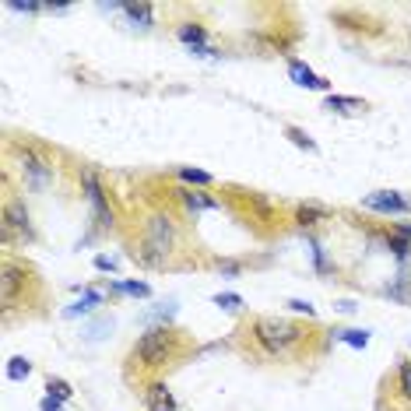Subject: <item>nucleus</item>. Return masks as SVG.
I'll list each match as a JSON object with an SVG mask.
<instances>
[{"mask_svg":"<svg viewBox=\"0 0 411 411\" xmlns=\"http://www.w3.org/2000/svg\"><path fill=\"white\" fill-rule=\"evenodd\" d=\"M176 236H180V232H176L173 214L155 211V214L144 218V239L137 243L134 257H137L144 267H162V264L173 257V250H176Z\"/></svg>","mask_w":411,"mask_h":411,"instance_id":"1","label":"nucleus"},{"mask_svg":"<svg viewBox=\"0 0 411 411\" xmlns=\"http://www.w3.org/2000/svg\"><path fill=\"white\" fill-rule=\"evenodd\" d=\"M183 341H180V330H173L169 323H155L151 330H144L137 341H134V362L144 366V369H158V366H169L176 355H180Z\"/></svg>","mask_w":411,"mask_h":411,"instance_id":"2","label":"nucleus"},{"mask_svg":"<svg viewBox=\"0 0 411 411\" xmlns=\"http://www.w3.org/2000/svg\"><path fill=\"white\" fill-rule=\"evenodd\" d=\"M253 341H257V348L264 352V355H271V359H282V355H289L292 348H299L303 345V327H296L292 320H282V316H260L257 323H253Z\"/></svg>","mask_w":411,"mask_h":411,"instance_id":"3","label":"nucleus"},{"mask_svg":"<svg viewBox=\"0 0 411 411\" xmlns=\"http://www.w3.org/2000/svg\"><path fill=\"white\" fill-rule=\"evenodd\" d=\"M81 190H85V201H88V207H92L95 232H109V228L116 225V214H112V207H109L103 180H99L92 169H81Z\"/></svg>","mask_w":411,"mask_h":411,"instance_id":"4","label":"nucleus"},{"mask_svg":"<svg viewBox=\"0 0 411 411\" xmlns=\"http://www.w3.org/2000/svg\"><path fill=\"white\" fill-rule=\"evenodd\" d=\"M18 158H21V173H25V183L32 190H42L53 183V166L32 148V144H18Z\"/></svg>","mask_w":411,"mask_h":411,"instance_id":"5","label":"nucleus"},{"mask_svg":"<svg viewBox=\"0 0 411 411\" xmlns=\"http://www.w3.org/2000/svg\"><path fill=\"white\" fill-rule=\"evenodd\" d=\"M21 236L25 243H35V225L28 218V207L21 201H7L4 204V243H11V236Z\"/></svg>","mask_w":411,"mask_h":411,"instance_id":"6","label":"nucleus"},{"mask_svg":"<svg viewBox=\"0 0 411 411\" xmlns=\"http://www.w3.org/2000/svg\"><path fill=\"white\" fill-rule=\"evenodd\" d=\"M362 207L366 211H376V214H408L411 201L401 197L398 190H376V194H366L362 197Z\"/></svg>","mask_w":411,"mask_h":411,"instance_id":"7","label":"nucleus"},{"mask_svg":"<svg viewBox=\"0 0 411 411\" xmlns=\"http://www.w3.org/2000/svg\"><path fill=\"white\" fill-rule=\"evenodd\" d=\"M28 285V271L14 260H4V274H0V299H4V309L14 306L18 292Z\"/></svg>","mask_w":411,"mask_h":411,"instance_id":"8","label":"nucleus"},{"mask_svg":"<svg viewBox=\"0 0 411 411\" xmlns=\"http://www.w3.org/2000/svg\"><path fill=\"white\" fill-rule=\"evenodd\" d=\"M289 78L299 85V88H313V92H327V81L316 74V71H309L303 60H289Z\"/></svg>","mask_w":411,"mask_h":411,"instance_id":"9","label":"nucleus"},{"mask_svg":"<svg viewBox=\"0 0 411 411\" xmlns=\"http://www.w3.org/2000/svg\"><path fill=\"white\" fill-rule=\"evenodd\" d=\"M144 405H148V411H176V398L166 383H151L144 394Z\"/></svg>","mask_w":411,"mask_h":411,"instance_id":"10","label":"nucleus"},{"mask_svg":"<svg viewBox=\"0 0 411 411\" xmlns=\"http://www.w3.org/2000/svg\"><path fill=\"white\" fill-rule=\"evenodd\" d=\"M123 14L134 28H151L155 25V7L151 4H123Z\"/></svg>","mask_w":411,"mask_h":411,"instance_id":"11","label":"nucleus"},{"mask_svg":"<svg viewBox=\"0 0 411 411\" xmlns=\"http://www.w3.org/2000/svg\"><path fill=\"white\" fill-rule=\"evenodd\" d=\"M105 303V292H99V289H85V296L74 303V306L64 309V316H85V313H92L95 306H103Z\"/></svg>","mask_w":411,"mask_h":411,"instance_id":"12","label":"nucleus"},{"mask_svg":"<svg viewBox=\"0 0 411 411\" xmlns=\"http://www.w3.org/2000/svg\"><path fill=\"white\" fill-rule=\"evenodd\" d=\"M190 50H204L207 46V32H204V25H197V21H187V25H180V32H176Z\"/></svg>","mask_w":411,"mask_h":411,"instance_id":"13","label":"nucleus"},{"mask_svg":"<svg viewBox=\"0 0 411 411\" xmlns=\"http://www.w3.org/2000/svg\"><path fill=\"white\" fill-rule=\"evenodd\" d=\"M109 292H112V296H134V299H148V296H151L148 282H112Z\"/></svg>","mask_w":411,"mask_h":411,"instance_id":"14","label":"nucleus"},{"mask_svg":"<svg viewBox=\"0 0 411 411\" xmlns=\"http://www.w3.org/2000/svg\"><path fill=\"white\" fill-rule=\"evenodd\" d=\"M330 214L323 211V207H316V204H303V207H296V225L299 228H313L316 221H327Z\"/></svg>","mask_w":411,"mask_h":411,"instance_id":"15","label":"nucleus"},{"mask_svg":"<svg viewBox=\"0 0 411 411\" xmlns=\"http://www.w3.org/2000/svg\"><path fill=\"white\" fill-rule=\"evenodd\" d=\"M180 194V201H183V207L187 211H211V207H218V201H211V197H204V194H197V190H176Z\"/></svg>","mask_w":411,"mask_h":411,"instance_id":"16","label":"nucleus"},{"mask_svg":"<svg viewBox=\"0 0 411 411\" xmlns=\"http://www.w3.org/2000/svg\"><path fill=\"white\" fill-rule=\"evenodd\" d=\"M112 327H116L112 316H99V320H92V323L81 330V337H85V341H103L105 334H112Z\"/></svg>","mask_w":411,"mask_h":411,"instance_id":"17","label":"nucleus"},{"mask_svg":"<svg viewBox=\"0 0 411 411\" xmlns=\"http://www.w3.org/2000/svg\"><path fill=\"white\" fill-rule=\"evenodd\" d=\"M323 105H327V109H334V112H359V109H366V103H362V99H352V95H334V92L323 99Z\"/></svg>","mask_w":411,"mask_h":411,"instance_id":"18","label":"nucleus"},{"mask_svg":"<svg viewBox=\"0 0 411 411\" xmlns=\"http://www.w3.org/2000/svg\"><path fill=\"white\" fill-rule=\"evenodd\" d=\"M28 376H32V362H28L25 355L7 359V380H11V383H21V380H28Z\"/></svg>","mask_w":411,"mask_h":411,"instance_id":"19","label":"nucleus"},{"mask_svg":"<svg viewBox=\"0 0 411 411\" xmlns=\"http://www.w3.org/2000/svg\"><path fill=\"white\" fill-rule=\"evenodd\" d=\"M180 180L190 183V187H211V183H214L211 173H204V169H190V166H180Z\"/></svg>","mask_w":411,"mask_h":411,"instance_id":"20","label":"nucleus"},{"mask_svg":"<svg viewBox=\"0 0 411 411\" xmlns=\"http://www.w3.org/2000/svg\"><path fill=\"white\" fill-rule=\"evenodd\" d=\"M334 341H345L352 348H366L369 345V330H330Z\"/></svg>","mask_w":411,"mask_h":411,"instance_id":"21","label":"nucleus"},{"mask_svg":"<svg viewBox=\"0 0 411 411\" xmlns=\"http://www.w3.org/2000/svg\"><path fill=\"white\" fill-rule=\"evenodd\" d=\"M387 250L398 257V260H408L411 253V239H405V236H387Z\"/></svg>","mask_w":411,"mask_h":411,"instance_id":"22","label":"nucleus"},{"mask_svg":"<svg viewBox=\"0 0 411 411\" xmlns=\"http://www.w3.org/2000/svg\"><path fill=\"white\" fill-rule=\"evenodd\" d=\"M46 394H50V398H57V401H67V398H71V383H67V380L50 376V380H46Z\"/></svg>","mask_w":411,"mask_h":411,"instance_id":"23","label":"nucleus"},{"mask_svg":"<svg viewBox=\"0 0 411 411\" xmlns=\"http://www.w3.org/2000/svg\"><path fill=\"white\" fill-rule=\"evenodd\" d=\"M285 137L296 144V148H306V151H316V141L309 137V134H303L299 127H285Z\"/></svg>","mask_w":411,"mask_h":411,"instance_id":"24","label":"nucleus"},{"mask_svg":"<svg viewBox=\"0 0 411 411\" xmlns=\"http://www.w3.org/2000/svg\"><path fill=\"white\" fill-rule=\"evenodd\" d=\"M398 390H401L405 401H411V362H401L398 366Z\"/></svg>","mask_w":411,"mask_h":411,"instance_id":"25","label":"nucleus"},{"mask_svg":"<svg viewBox=\"0 0 411 411\" xmlns=\"http://www.w3.org/2000/svg\"><path fill=\"white\" fill-rule=\"evenodd\" d=\"M309 253H313L316 271H320V274H327V271H330V260H327V253H323V246H320L316 239H309Z\"/></svg>","mask_w":411,"mask_h":411,"instance_id":"26","label":"nucleus"},{"mask_svg":"<svg viewBox=\"0 0 411 411\" xmlns=\"http://www.w3.org/2000/svg\"><path fill=\"white\" fill-rule=\"evenodd\" d=\"M211 303H214V306H221V309H228V313H236V309L243 306V296H236V292H218Z\"/></svg>","mask_w":411,"mask_h":411,"instance_id":"27","label":"nucleus"},{"mask_svg":"<svg viewBox=\"0 0 411 411\" xmlns=\"http://www.w3.org/2000/svg\"><path fill=\"white\" fill-rule=\"evenodd\" d=\"M7 7H11V11H18V14H39V11H46V4H35V0H25V4L11 0Z\"/></svg>","mask_w":411,"mask_h":411,"instance_id":"28","label":"nucleus"},{"mask_svg":"<svg viewBox=\"0 0 411 411\" xmlns=\"http://www.w3.org/2000/svg\"><path fill=\"white\" fill-rule=\"evenodd\" d=\"M173 313H176V303H173V299H169V303H162V306L155 309V313H148V316H144V320H169V316H173Z\"/></svg>","mask_w":411,"mask_h":411,"instance_id":"29","label":"nucleus"},{"mask_svg":"<svg viewBox=\"0 0 411 411\" xmlns=\"http://www.w3.org/2000/svg\"><path fill=\"white\" fill-rule=\"evenodd\" d=\"M116 267H120V260H116V257H105V253L95 257V271H109V274H112Z\"/></svg>","mask_w":411,"mask_h":411,"instance_id":"30","label":"nucleus"},{"mask_svg":"<svg viewBox=\"0 0 411 411\" xmlns=\"http://www.w3.org/2000/svg\"><path fill=\"white\" fill-rule=\"evenodd\" d=\"M289 309H292V313H306V316H316V309L309 306V303H303V299H289Z\"/></svg>","mask_w":411,"mask_h":411,"instance_id":"31","label":"nucleus"},{"mask_svg":"<svg viewBox=\"0 0 411 411\" xmlns=\"http://www.w3.org/2000/svg\"><path fill=\"white\" fill-rule=\"evenodd\" d=\"M39 411H64V401H57V398H50V394H46V398L39 401Z\"/></svg>","mask_w":411,"mask_h":411,"instance_id":"32","label":"nucleus"},{"mask_svg":"<svg viewBox=\"0 0 411 411\" xmlns=\"http://www.w3.org/2000/svg\"><path fill=\"white\" fill-rule=\"evenodd\" d=\"M218 267H221V274H228V278L239 274V264H236V260H225V264H218Z\"/></svg>","mask_w":411,"mask_h":411,"instance_id":"33","label":"nucleus"},{"mask_svg":"<svg viewBox=\"0 0 411 411\" xmlns=\"http://www.w3.org/2000/svg\"><path fill=\"white\" fill-rule=\"evenodd\" d=\"M337 309H341V313H352V309H355V303H348V299H341V303H337Z\"/></svg>","mask_w":411,"mask_h":411,"instance_id":"34","label":"nucleus"},{"mask_svg":"<svg viewBox=\"0 0 411 411\" xmlns=\"http://www.w3.org/2000/svg\"><path fill=\"white\" fill-rule=\"evenodd\" d=\"M398 236H405V239H411V225H398Z\"/></svg>","mask_w":411,"mask_h":411,"instance_id":"35","label":"nucleus"}]
</instances>
